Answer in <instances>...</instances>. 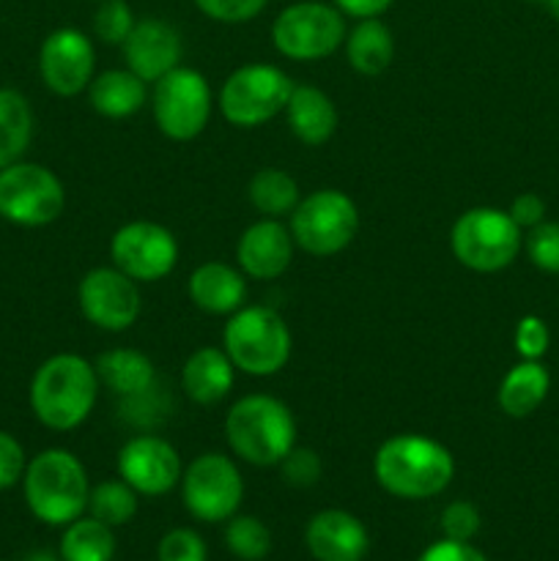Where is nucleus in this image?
Returning a JSON list of instances; mask_svg holds the SVG:
<instances>
[{"label":"nucleus","mask_w":559,"mask_h":561,"mask_svg":"<svg viewBox=\"0 0 559 561\" xmlns=\"http://www.w3.org/2000/svg\"><path fill=\"white\" fill-rule=\"evenodd\" d=\"M373 474L389 496L422 502L447 491L455 477V458L436 438L398 433L376 449Z\"/></svg>","instance_id":"obj_1"},{"label":"nucleus","mask_w":559,"mask_h":561,"mask_svg":"<svg viewBox=\"0 0 559 561\" xmlns=\"http://www.w3.org/2000/svg\"><path fill=\"white\" fill-rule=\"evenodd\" d=\"M96 367L80 354H55L38 365L31 381L33 416L58 433L77 431L99 400Z\"/></svg>","instance_id":"obj_2"},{"label":"nucleus","mask_w":559,"mask_h":561,"mask_svg":"<svg viewBox=\"0 0 559 561\" xmlns=\"http://www.w3.org/2000/svg\"><path fill=\"white\" fill-rule=\"evenodd\" d=\"M225 438L230 453L250 466H280L296 447V416L274 394H244L225 416Z\"/></svg>","instance_id":"obj_3"},{"label":"nucleus","mask_w":559,"mask_h":561,"mask_svg":"<svg viewBox=\"0 0 559 561\" xmlns=\"http://www.w3.org/2000/svg\"><path fill=\"white\" fill-rule=\"evenodd\" d=\"M27 510L47 526H69L88 510V471L69 449H44L22 474Z\"/></svg>","instance_id":"obj_4"},{"label":"nucleus","mask_w":559,"mask_h":561,"mask_svg":"<svg viewBox=\"0 0 559 561\" xmlns=\"http://www.w3.org/2000/svg\"><path fill=\"white\" fill-rule=\"evenodd\" d=\"M223 348L233 367L244 376H277L290 359L294 337L277 310L263 305H244L228 316L223 329Z\"/></svg>","instance_id":"obj_5"},{"label":"nucleus","mask_w":559,"mask_h":561,"mask_svg":"<svg viewBox=\"0 0 559 561\" xmlns=\"http://www.w3.org/2000/svg\"><path fill=\"white\" fill-rule=\"evenodd\" d=\"M521 228L507 211L493 206H477L460 214L449 230V250L460 266L480 274L507 268L521 252Z\"/></svg>","instance_id":"obj_6"},{"label":"nucleus","mask_w":559,"mask_h":561,"mask_svg":"<svg viewBox=\"0 0 559 561\" xmlns=\"http://www.w3.org/2000/svg\"><path fill=\"white\" fill-rule=\"evenodd\" d=\"M294 80L280 66L244 64L225 77L219 88V113L230 126L255 129L285 113Z\"/></svg>","instance_id":"obj_7"},{"label":"nucleus","mask_w":559,"mask_h":561,"mask_svg":"<svg viewBox=\"0 0 559 561\" xmlns=\"http://www.w3.org/2000/svg\"><path fill=\"white\" fill-rule=\"evenodd\" d=\"M290 236L301 252L312 257H332L351 247L360 233V208L345 192L316 190L290 211Z\"/></svg>","instance_id":"obj_8"},{"label":"nucleus","mask_w":559,"mask_h":561,"mask_svg":"<svg viewBox=\"0 0 559 561\" xmlns=\"http://www.w3.org/2000/svg\"><path fill=\"white\" fill-rule=\"evenodd\" d=\"M345 14L323 0H299L274 16L272 44L283 58L323 60L338 53L345 42Z\"/></svg>","instance_id":"obj_9"},{"label":"nucleus","mask_w":559,"mask_h":561,"mask_svg":"<svg viewBox=\"0 0 559 561\" xmlns=\"http://www.w3.org/2000/svg\"><path fill=\"white\" fill-rule=\"evenodd\" d=\"M153 124L168 140L190 142L206 131L214 113V93L192 66H175L151 88Z\"/></svg>","instance_id":"obj_10"},{"label":"nucleus","mask_w":559,"mask_h":561,"mask_svg":"<svg viewBox=\"0 0 559 561\" xmlns=\"http://www.w3.org/2000/svg\"><path fill=\"white\" fill-rule=\"evenodd\" d=\"M66 208L64 181L36 162H14L0 170V217L20 228H44Z\"/></svg>","instance_id":"obj_11"},{"label":"nucleus","mask_w":559,"mask_h":561,"mask_svg":"<svg viewBox=\"0 0 559 561\" xmlns=\"http://www.w3.org/2000/svg\"><path fill=\"white\" fill-rule=\"evenodd\" d=\"M181 499L192 518L203 524L230 520L244 499V480L233 458L203 453L181 474Z\"/></svg>","instance_id":"obj_12"},{"label":"nucleus","mask_w":559,"mask_h":561,"mask_svg":"<svg viewBox=\"0 0 559 561\" xmlns=\"http://www.w3.org/2000/svg\"><path fill=\"white\" fill-rule=\"evenodd\" d=\"M110 257L135 283H159L179 263V241L173 230L148 219L121 225L110 239Z\"/></svg>","instance_id":"obj_13"},{"label":"nucleus","mask_w":559,"mask_h":561,"mask_svg":"<svg viewBox=\"0 0 559 561\" xmlns=\"http://www.w3.org/2000/svg\"><path fill=\"white\" fill-rule=\"evenodd\" d=\"M80 312L102 332H126L137 323L142 310L140 288L115 266H96L80 279L77 288Z\"/></svg>","instance_id":"obj_14"},{"label":"nucleus","mask_w":559,"mask_h":561,"mask_svg":"<svg viewBox=\"0 0 559 561\" xmlns=\"http://www.w3.org/2000/svg\"><path fill=\"white\" fill-rule=\"evenodd\" d=\"M38 75L55 96H80L96 77V49L77 27H58L38 49Z\"/></svg>","instance_id":"obj_15"},{"label":"nucleus","mask_w":559,"mask_h":561,"mask_svg":"<svg viewBox=\"0 0 559 561\" xmlns=\"http://www.w3.org/2000/svg\"><path fill=\"white\" fill-rule=\"evenodd\" d=\"M179 449L162 436L137 433L118 449V477L137 496H164L181 482Z\"/></svg>","instance_id":"obj_16"},{"label":"nucleus","mask_w":559,"mask_h":561,"mask_svg":"<svg viewBox=\"0 0 559 561\" xmlns=\"http://www.w3.org/2000/svg\"><path fill=\"white\" fill-rule=\"evenodd\" d=\"M121 53H124L126 69L153 85L159 77L181 66L184 42H181L179 27L170 25L168 20L146 16V20L135 22L129 38L121 44Z\"/></svg>","instance_id":"obj_17"},{"label":"nucleus","mask_w":559,"mask_h":561,"mask_svg":"<svg viewBox=\"0 0 559 561\" xmlns=\"http://www.w3.org/2000/svg\"><path fill=\"white\" fill-rule=\"evenodd\" d=\"M294 236L280 219L263 217L252 222L236 244V263L250 279H277L294 261Z\"/></svg>","instance_id":"obj_18"},{"label":"nucleus","mask_w":559,"mask_h":561,"mask_svg":"<svg viewBox=\"0 0 559 561\" xmlns=\"http://www.w3.org/2000/svg\"><path fill=\"white\" fill-rule=\"evenodd\" d=\"M305 542L316 561H362L370 551L365 524L345 510H321L312 515Z\"/></svg>","instance_id":"obj_19"},{"label":"nucleus","mask_w":559,"mask_h":561,"mask_svg":"<svg viewBox=\"0 0 559 561\" xmlns=\"http://www.w3.org/2000/svg\"><path fill=\"white\" fill-rule=\"evenodd\" d=\"M186 294L208 316H233L247 305V277L230 263L206 261L192 272Z\"/></svg>","instance_id":"obj_20"},{"label":"nucleus","mask_w":559,"mask_h":561,"mask_svg":"<svg viewBox=\"0 0 559 561\" xmlns=\"http://www.w3.org/2000/svg\"><path fill=\"white\" fill-rule=\"evenodd\" d=\"M285 121L296 140L316 148L332 140L340 115L329 93L316 85H307V82H294V91L285 104Z\"/></svg>","instance_id":"obj_21"},{"label":"nucleus","mask_w":559,"mask_h":561,"mask_svg":"<svg viewBox=\"0 0 559 561\" xmlns=\"http://www.w3.org/2000/svg\"><path fill=\"white\" fill-rule=\"evenodd\" d=\"M236 367L225 348H214V345H203V348L192 351L186 356L184 367H181V389L186 398L197 405H214L225 400L233 389Z\"/></svg>","instance_id":"obj_22"},{"label":"nucleus","mask_w":559,"mask_h":561,"mask_svg":"<svg viewBox=\"0 0 559 561\" xmlns=\"http://www.w3.org/2000/svg\"><path fill=\"white\" fill-rule=\"evenodd\" d=\"M93 367H96V376L102 381V387L110 389L121 400L140 398V394L159 387L157 367L137 348L104 351V354L96 356Z\"/></svg>","instance_id":"obj_23"},{"label":"nucleus","mask_w":559,"mask_h":561,"mask_svg":"<svg viewBox=\"0 0 559 561\" xmlns=\"http://www.w3.org/2000/svg\"><path fill=\"white\" fill-rule=\"evenodd\" d=\"M88 102L102 118H132L148 104V82L129 69H107L91 80Z\"/></svg>","instance_id":"obj_24"},{"label":"nucleus","mask_w":559,"mask_h":561,"mask_svg":"<svg viewBox=\"0 0 559 561\" xmlns=\"http://www.w3.org/2000/svg\"><path fill=\"white\" fill-rule=\"evenodd\" d=\"M343 47L349 66L362 77H378L392 66L395 38L381 16L356 20V25L345 33Z\"/></svg>","instance_id":"obj_25"},{"label":"nucleus","mask_w":559,"mask_h":561,"mask_svg":"<svg viewBox=\"0 0 559 561\" xmlns=\"http://www.w3.org/2000/svg\"><path fill=\"white\" fill-rule=\"evenodd\" d=\"M548 387H551V376H548L546 367L535 359H521L518 365L504 373L497 403L513 420H526L548 398Z\"/></svg>","instance_id":"obj_26"},{"label":"nucleus","mask_w":559,"mask_h":561,"mask_svg":"<svg viewBox=\"0 0 559 561\" xmlns=\"http://www.w3.org/2000/svg\"><path fill=\"white\" fill-rule=\"evenodd\" d=\"M33 140L31 102L14 88H0V170L20 162Z\"/></svg>","instance_id":"obj_27"},{"label":"nucleus","mask_w":559,"mask_h":561,"mask_svg":"<svg viewBox=\"0 0 559 561\" xmlns=\"http://www.w3.org/2000/svg\"><path fill=\"white\" fill-rule=\"evenodd\" d=\"M247 197H250V206L263 217L283 219L290 217V211L299 206L301 192L288 170L263 168L247 184Z\"/></svg>","instance_id":"obj_28"},{"label":"nucleus","mask_w":559,"mask_h":561,"mask_svg":"<svg viewBox=\"0 0 559 561\" xmlns=\"http://www.w3.org/2000/svg\"><path fill=\"white\" fill-rule=\"evenodd\" d=\"M115 535L107 524L96 518H77L66 526L60 537V559L64 561H113Z\"/></svg>","instance_id":"obj_29"},{"label":"nucleus","mask_w":559,"mask_h":561,"mask_svg":"<svg viewBox=\"0 0 559 561\" xmlns=\"http://www.w3.org/2000/svg\"><path fill=\"white\" fill-rule=\"evenodd\" d=\"M88 513L91 518L107 524L110 529L124 526L137 515V493L124 480L99 482L88 496Z\"/></svg>","instance_id":"obj_30"},{"label":"nucleus","mask_w":559,"mask_h":561,"mask_svg":"<svg viewBox=\"0 0 559 561\" xmlns=\"http://www.w3.org/2000/svg\"><path fill=\"white\" fill-rule=\"evenodd\" d=\"M225 546L241 561H261L272 551V531L252 515H233L225 529Z\"/></svg>","instance_id":"obj_31"},{"label":"nucleus","mask_w":559,"mask_h":561,"mask_svg":"<svg viewBox=\"0 0 559 561\" xmlns=\"http://www.w3.org/2000/svg\"><path fill=\"white\" fill-rule=\"evenodd\" d=\"M135 22L132 5L126 0H102L96 14H93V33H96L99 42L121 47L129 38Z\"/></svg>","instance_id":"obj_32"},{"label":"nucleus","mask_w":559,"mask_h":561,"mask_svg":"<svg viewBox=\"0 0 559 561\" xmlns=\"http://www.w3.org/2000/svg\"><path fill=\"white\" fill-rule=\"evenodd\" d=\"M526 255L535 263L540 272L559 274V222H546L543 219L540 225L529 230L524 241Z\"/></svg>","instance_id":"obj_33"},{"label":"nucleus","mask_w":559,"mask_h":561,"mask_svg":"<svg viewBox=\"0 0 559 561\" xmlns=\"http://www.w3.org/2000/svg\"><path fill=\"white\" fill-rule=\"evenodd\" d=\"M283 480L294 488H312L323 474V460L316 449L296 444L283 460H280Z\"/></svg>","instance_id":"obj_34"},{"label":"nucleus","mask_w":559,"mask_h":561,"mask_svg":"<svg viewBox=\"0 0 559 561\" xmlns=\"http://www.w3.org/2000/svg\"><path fill=\"white\" fill-rule=\"evenodd\" d=\"M266 3L269 0H195L201 14L223 25H241V22L255 20L266 9Z\"/></svg>","instance_id":"obj_35"},{"label":"nucleus","mask_w":559,"mask_h":561,"mask_svg":"<svg viewBox=\"0 0 559 561\" xmlns=\"http://www.w3.org/2000/svg\"><path fill=\"white\" fill-rule=\"evenodd\" d=\"M159 561H206V542L192 529H170L159 540L157 548Z\"/></svg>","instance_id":"obj_36"},{"label":"nucleus","mask_w":559,"mask_h":561,"mask_svg":"<svg viewBox=\"0 0 559 561\" xmlns=\"http://www.w3.org/2000/svg\"><path fill=\"white\" fill-rule=\"evenodd\" d=\"M442 531L447 540H458V542H469L471 537L480 531V510L475 507L471 502H449L442 513Z\"/></svg>","instance_id":"obj_37"},{"label":"nucleus","mask_w":559,"mask_h":561,"mask_svg":"<svg viewBox=\"0 0 559 561\" xmlns=\"http://www.w3.org/2000/svg\"><path fill=\"white\" fill-rule=\"evenodd\" d=\"M548 343H551V334L548 327L537 316L521 318L518 327H515V351H518L521 359H535L540 362L546 356Z\"/></svg>","instance_id":"obj_38"},{"label":"nucleus","mask_w":559,"mask_h":561,"mask_svg":"<svg viewBox=\"0 0 559 561\" xmlns=\"http://www.w3.org/2000/svg\"><path fill=\"white\" fill-rule=\"evenodd\" d=\"M25 449L11 433L0 431V491L16 485L25 474Z\"/></svg>","instance_id":"obj_39"},{"label":"nucleus","mask_w":559,"mask_h":561,"mask_svg":"<svg viewBox=\"0 0 559 561\" xmlns=\"http://www.w3.org/2000/svg\"><path fill=\"white\" fill-rule=\"evenodd\" d=\"M417 561H488V559L482 557L475 546H469V542L447 540V537H444V540L427 546Z\"/></svg>","instance_id":"obj_40"},{"label":"nucleus","mask_w":559,"mask_h":561,"mask_svg":"<svg viewBox=\"0 0 559 561\" xmlns=\"http://www.w3.org/2000/svg\"><path fill=\"white\" fill-rule=\"evenodd\" d=\"M507 214L521 230H532L535 225H540L546 219V201L540 195H535V192H524V195L515 197Z\"/></svg>","instance_id":"obj_41"},{"label":"nucleus","mask_w":559,"mask_h":561,"mask_svg":"<svg viewBox=\"0 0 559 561\" xmlns=\"http://www.w3.org/2000/svg\"><path fill=\"white\" fill-rule=\"evenodd\" d=\"M329 3L338 5L345 16L367 20V16H381L384 11L392 9L395 0H329Z\"/></svg>","instance_id":"obj_42"},{"label":"nucleus","mask_w":559,"mask_h":561,"mask_svg":"<svg viewBox=\"0 0 559 561\" xmlns=\"http://www.w3.org/2000/svg\"><path fill=\"white\" fill-rule=\"evenodd\" d=\"M25 561H55V557H53V553H47V551H36V553H31V557H27Z\"/></svg>","instance_id":"obj_43"},{"label":"nucleus","mask_w":559,"mask_h":561,"mask_svg":"<svg viewBox=\"0 0 559 561\" xmlns=\"http://www.w3.org/2000/svg\"><path fill=\"white\" fill-rule=\"evenodd\" d=\"M546 9H548V14H551L554 20L559 22V0H548V3H546Z\"/></svg>","instance_id":"obj_44"},{"label":"nucleus","mask_w":559,"mask_h":561,"mask_svg":"<svg viewBox=\"0 0 559 561\" xmlns=\"http://www.w3.org/2000/svg\"><path fill=\"white\" fill-rule=\"evenodd\" d=\"M529 3H543V5H546V3H548V0H529Z\"/></svg>","instance_id":"obj_45"},{"label":"nucleus","mask_w":559,"mask_h":561,"mask_svg":"<svg viewBox=\"0 0 559 561\" xmlns=\"http://www.w3.org/2000/svg\"><path fill=\"white\" fill-rule=\"evenodd\" d=\"M96 3H102V0H96Z\"/></svg>","instance_id":"obj_46"}]
</instances>
